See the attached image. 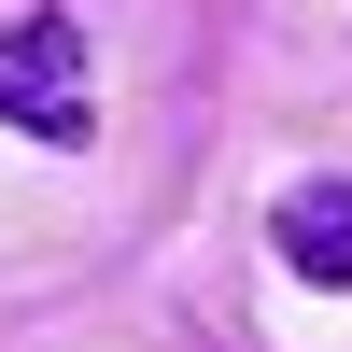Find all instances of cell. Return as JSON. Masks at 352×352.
Instances as JSON below:
<instances>
[{
  "label": "cell",
  "instance_id": "1",
  "mask_svg": "<svg viewBox=\"0 0 352 352\" xmlns=\"http://www.w3.org/2000/svg\"><path fill=\"white\" fill-rule=\"evenodd\" d=\"M0 127L14 141H56V155H85L99 141V99H85V28L71 14H0Z\"/></svg>",
  "mask_w": 352,
  "mask_h": 352
},
{
  "label": "cell",
  "instance_id": "2",
  "mask_svg": "<svg viewBox=\"0 0 352 352\" xmlns=\"http://www.w3.org/2000/svg\"><path fill=\"white\" fill-rule=\"evenodd\" d=\"M268 254L310 282V296H352V184H338V169L282 184V212H268Z\"/></svg>",
  "mask_w": 352,
  "mask_h": 352
}]
</instances>
